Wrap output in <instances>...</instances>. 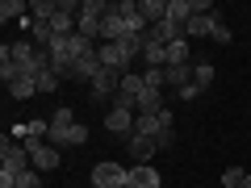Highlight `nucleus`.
Listing matches in <instances>:
<instances>
[{"instance_id": "26", "label": "nucleus", "mask_w": 251, "mask_h": 188, "mask_svg": "<svg viewBox=\"0 0 251 188\" xmlns=\"http://www.w3.org/2000/svg\"><path fill=\"white\" fill-rule=\"evenodd\" d=\"M209 38H214V42H222V46H226V42H230V25H226V21L218 17V21H214V29H209Z\"/></svg>"}, {"instance_id": "5", "label": "nucleus", "mask_w": 251, "mask_h": 188, "mask_svg": "<svg viewBox=\"0 0 251 188\" xmlns=\"http://www.w3.org/2000/svg\"><path fill=\"white\" fill-rule=\"evenodd\" d=\"M134 121H138V113H130V109H113V105H109V113H105V130L117 134V138L134 134Z\"/></svg>"}, {"instance_id": "14", "label": "nucleus", "mask_w": 251, "mask_h": 188, "mask_svg": "<svg viewBox=\"0 0 251 188\" xmlns=\"http://www.w3.org/2000/svg\"><path fill=\"white\" fill-rule=\"evenodd\" d=\"M143 63H147V67H168V46L147 38V46H143Z\"/></svg>"}, {"instance_id": "12", "label": "nucleus", "mask_w": 251, "mask_h": 188, "mask_svg": "<svg viewBox=\"0 0 251 188\" xmlns=\"http://www.w3.org/2000/svg\"><path fill=\"white\" fill-rule=\"evenodd\" d=\"M214 21H218V13H197V17L184 25V38L188 42H193V38H205L209 29H214Z\"/></svg>"}, {"instance_id": "7", "label": "nucleus", "mask_w": 251, "mask_h": 188, "mask_svg": "<svg viewBox=\"0 0 251 188\" xmlns=\"http://www.w3.org/2000/svg\"><path fill=\"white\" fill-rule=\"evenodd\" d=\"M100 63H105V67H113V71H130V63H134V59H130V54H126L122 50V46H117V42H100Z\"/></svg>"}, {"instance_id": "16", "label": "nucleus", "mask_w": 251, "mask_h": 188, "mask_svg": "<svg viewBox=\"0 0 251 188\" xmlns=\"http://www.w3.org/2000/svg\"><path fill=\"white\" fill-rule=\"evenodd\" d=\"M25 17H29L25 0H4V4H0V21H4V25H9V21H25Z\"/></svg>"}, {"instance_id": "17", "label": "nucleus", "mask_w": 251, "mask_h": 188, "mask_svg": "<svg viewBox=\"0 0 251 188\" xmlns=\"http://www.w3.org/2000/svg\"><path fill=\"white\" fill-rule=\"evenodd\" d=\"M180 63H193V50H188V38H176L168 46V67H180Z\"/></svg>"}, {"instance_id": "22", "label": "nucleus", "mask_w": 251, "mask_h": 188, "mask_svg": "<svg viewBox=\"0 0 251 188\" xmlns=\"http://www.w3.org/2000/svg\"><path fill=\"white\" fill-rule=\"evenodd\" d=\"M243 180H247V171H243V167H226L218 184H222V188H243Z\"/></svg>"}, {"instance_id": "29", "label": "nucleus", "mask_w": 251, "mask_h": 188, "mask_svg": "<svg viewBox=\"0 0 251 188\" xmlns=\"http://www.w3.org/2000/svg\"><path fill=\"white\" fill-rule=\"evenodd\" d=\"M0 188H17V176H9V171H0Z\"/></svg>"}, {"instance_id": "25", "label": "nucleus", "mask_w": 251, "mask_h": 188, "mask_svg": "<svg viewBox=\"0 0 251 188\" xmlns=\"http://www.w3.org/2000/svg\"><path fill=\"white\" fill-rule=\"evenodd\" d=\"M17 188H42V171H34V167L21 171V176H17Z\"/></svg>"}, {"instance_id": "4", "label": "nucleus", "mask_w": 251, "mask_h": 188, "mask_svg": "<svg viewBox=\"0 0 251 188\" xmlns=\"http://www.w3.org/2000/svg\"><path fill=\"white\" fill-rule=\"evenodd\" d=\"M72 125H75V109H54L50 113V138H46V142L50 146H67V134H72Z\"/></svg>"}, {"instance_id": "10", "label": "nucleus", "mask_w": 251, "mask_h": 188, "mask_svg": "<svg viewBox=\"0 0 251 188\" xmlns=\"http://www.w3.org/2000/svg\"><path fill=\"white\" fill-rule=\"evenodd\" d=\"M193 17H197V4H193V0H168V21H172V25L184 29Z\"/></svg>"}, {"instance_id": "15", "label": "nucleus", "mask_w": 251, "mask_h": 188, "mask_svg": "<svg viewBox=\"0 0 251 188\" xmlns=\"http://www.w3.org/2000/svg\"><path fill=\"white\" fill-rule=\"evenodd\" d=\"M4 88H9V96H13V100H29V96L38 92V84H34V75H17V80L4 84Z\"/></svg>"}, {"instance_id": "9", "label": "nucleus", "mask_w": 251, "mask_h": 188, "mask_svg": "<svg viewBox=\"0 0 251 188\" xmlns=\"http://www.w3.org/2000/svg\"><path fill=\"white\" fill-rule=\"evenodd\" d=\"M159 109H168V100H163V88H143L134 100V113H159Z\"/></svg>"}, {"instance_id": "6", "label": "nucleus", "mask_w": 251, "mask_h": 188, "mask_svg": "<svg viewBox=\"0 0 251 188\" xmlns=\"http://www.w3.org/2000/svg\"><path fill=\"white\" fill-rule=\"evenodd\" d=\"M126 151H130V159H134V167H143V163H151V155L159 151V142H155V138H147V134H130L126 138Z\"/></svg>"}, {"instance_id": "8", "label": "nucleus", "mask_w": 251, "mask_h": 188, "mask_svg": "<svg viewBox=\"0 0 251 188\" xmlns=\"http://www.w3.org/2000/svg\"><path fill=\"white\" fill-rule=\"evenodd\" d=\"M159 184H163L159 167L143 163V167H130V184H126V188H159Z\"/></svg>"}, {"instance_id": "19", "label": "nucleus", "mask_w": 251, "mask_h": 188, "mask_svg": "<svg viewBox=\"0 0 251 188\" xmlns=\"http://www.w3.org/2000/svg\"><path fill=\"white\" fill-rule=\"evenodd\" d=\"M134 130H138V134H147V138H159V113H138Z\"/></svg>"}, {"instance_id": "21", "label": "nucleus", "mask_w": 251, "mask_h": 188, "mask_svg": "<svg viewBox=\"0 0 251 188\" xmlns=\"http://www.w3.org/2000/svg\"><path fill=\"white\" fill-rule=\"evenodd\" d=\"M34 84H38V92H59V84H63V80L50 71V67H42V71L34 75Z\"/></svg>"}, {"instance_id": "3", "label": "nucleus", "mask_w": 251, "mask_h": 188, "mask_svg": "<svg viewBox=\"0 0 251 188\" xmlns=\"http://www.w3.org/2000/svg\"><path fill=\"white\" fill-rule=\"evenodd\" d=\"M117 88H122V71H113V67H105V71H100L97 80L88 84V96H92V100H109V105H113Z\"/></svg>"}, {"instance_id": "28", "label": "nucleus", "mask_w": 251, "mask_h": 188, "mask_svg": "<svg viewBox=\"0 0 251 188\" xmlns=\"http://www.w3.org/2000/svg\"><path fill=\"white\" fill-rule=\"evenodd\" d=\"M197 92H201V88H197V84H184V88H180V92H176V96H180V100H193V96H197Z\"/></svg>"}, {"instance_id": "20", "label": "nucleus", "mask_w": 251, "mask_h": 188, "mask_svg": "<svg viewBox=\"0 0 251 188\" xmlns=\"http://www.w3.org/2000/svg\"><path fill=\"white\" fill-rule=\"evenodd\" d=\"M193 84L205 92L209 84H214V63H193Z\"/></svg>"}, {"instance_id": "30", "label": "nucleus", "mask_w": 251, "mask_h": 188, "mask_svg": "<svg viewBox=\"0 0 251 188\" xmlns=\"http://www.w3.org/2000/svg\"><path fill=\"white\" fill-rule=\"evenodd\" d=\"M243 188H251V171H247V180H243Z\"/></svg>"}, {"instance_id": "23", "label": "nucleus", "mask_w": 251, "mask_h": 188, "mask_svg": "<svg viewBox=\"0 0 251 188\" xmlns=\"http://www.w3.org/2000/svg\"><path fill=\"white\" fill-rule=\"evenodd\" d=\"M143 84H147V88H168V75H163V67H147V71H143Z\"/></svg>"}, {"instance_id": "24", "label": "nucleus", "mask_w": 251, "mask_h": 188, "mask_svg": "<svg viewBox=\"0 0 251 188\" xmlns=\"http://www.w3.org/2000/svg\"><path fill=\"white\" fill-rule=\"evenodd\" d=\"M84 142H88V125L75 121V125H72V134H67V146H84Z\"/></svg>"}, {"instance_id": "1", "label": "nucleus", "mask_w": 251, "mask_h": 188, "mask_svg": "<svg viewBox=\"0 0 251 188\" xmlns=\"http://www.w3.org/2000/svg\"><path fill=\"white\" fill-rule=\"evenodd\" d=\"M29 167H34L29 151L4 134V142H0V171H9V176H21V171H29Z\"/></svg>"}, {"instance_id": "2", "label": "nucleus", "mask_w": 251, "mask_h": 188, "mask_svg": "<svg viewBox=\"0 0 251 188\" xmlns=\"http://www.w3.org/2000/svg\"><path fill=\"white\" fill-rule=\"evenodd\" d=\"M88 184L92 188H126L130 184V167H122V163H97L92 167V176H88Z\"/></svg>"}, {"instance_id": "11", "label": "nucleus", "mask_w": 251, "mask_h": 188, "mask_svg": "<svg viewBox=\"0 0 251 188\" xmlns=\"http://www.w3.org/2000/svg\"><path fill=\"white\" fill-rule=\"evenodd\" d=\"M122 38H126V21L117 17L113 9H109L105 21H100V42H122Z\"/></svg>"}, {"instance_id": "13", "label": "nucleus", "mask_w": 251, "mask_h": 188, "mask_svg": "<svg viewBox=\"0 0 251 188\" xmlns=\"http://www.w3.org/2000/svg\"><path fill=\"white\" fill-rule=\"evenodd\" d=\"M138 13L147 17V25H159L168 21V0H138Z\"/></svg>"}, {"instance_id": "27", "label": "nucleus", "mask_w": 251, "mask_h": 188, "mask_svg": "<svg viewBox=\"0 0 251 188\" xmlns=\"http://www.w3.org/2000/svg\"><path fill=\"white\" fill-rule=\"evenodd\" d=\"M172 121H176V113L172 109H159V130H172Z\"/></svg>"}, {"instance_id": "18", "label": "nucleus", "mask_w": 251, "mask_h": 188, "mask_svg": "<svg viewBox=\"0 0 251 188\" xmlns=\"http://www.w3.org/2000/svg\"><path fill=\"white\" fill-rule=\"evenodd\" d=\"M54 13H59V0H34V4H29V17L34 21H50Z\"/></svg>"}]
</instances>
